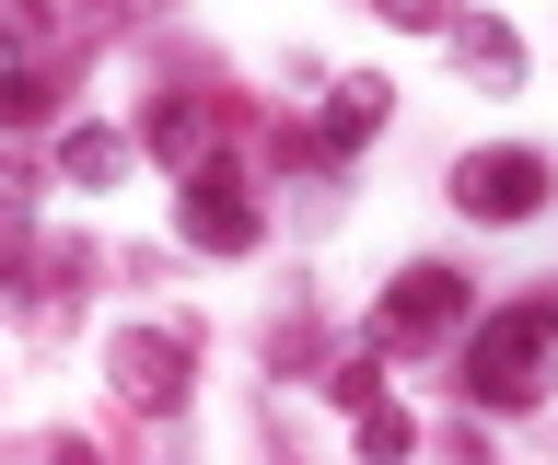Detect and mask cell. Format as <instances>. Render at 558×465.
<instances>
[{
	"label": "cell",
	"instance_id": "5",
	"mask_svg": "<svg viewBox=\"0 0 558 465\" xmlns=\"http://www.w3.org/2000/svg\"><path fill=\"white\" fill-rule=\"evenodd\" d=\"M117 372H129L140 407H163V395H174V372H163V350H151V338H129V350H117Z\"/></svg>",
	"mask_w": 558,
	"mask_h": 465
},
{
	"label": "cell",
	"instance_id": "1",
	"mask_svg": "<svg viewBox=\"0 0 558 465\" xmlns=\"http://www.w3.org/2000/svg\"><path fill=\"white\" fill-rule=\"evenodd\" d=\"M547 360H558V315H547V303H512L500 326H477V350H465V395L523 407V395L547 384Z\"/></svg>",
	"mask_w": 558,
	"mask_h": 465
},
{
	"label": "cell",
	"instance_id": "6",
	"mask_svg": "<svg viewBox=\"0 0 558 465\" xmlns=\"http://www.w3.org/2000/svg\"><path fill=\"white\" fill-rule=\"evenodd\" d=\"M384 12H396V24H430V0H384Z\"/></svg>",
	"mask_w": 558,
	"mask_h": 465
},
{
	"label": "cell",
	"instance_id": "2",
	"mask_svg": "<svg viewBox=\"0 0 558 465\" xmlns=\"http://www.w3.org/2000/svg\"><path fill=\"white\" fill-rule=\"evenodd\" d=\"M453 198H465L477 221H523L535 198H547V163H535V151H477V163L453 175Z\"/></svg>",
	"mask_w": 558,
	"mask_h": 465
},
{
	"label": "cell",
	"instance_id": "3",
	"mask_svg": "<svg viewBox=\"0 0 558 465\" xmlns=\"http://www.w3.org/2000/svg\"><path fill=\"white\" fill-rule=\"evenodd\" d=\"M186 233H198V245H221V256L256 245V198H244L233 175H198V186H186Z\"/></svg>",
	"mask_w": 558,
	"mask_h": 465
},
{
	"label": "cell",
	"instance_id": "4",
	"mask_svg": "<svg viewBox=\"0 0 558 465\" xmlns=\"http://www.w3.org/2000/svg\"><path fill=\"white\" fill-rule=\"evenodd\" d=\"M453 315V280L442 268H408V280H396V303H384V326H396V338H418V326H442Z\"/></svg>",
	"mask_w": 558,
	"mask_h": 465
}]
</instances>
